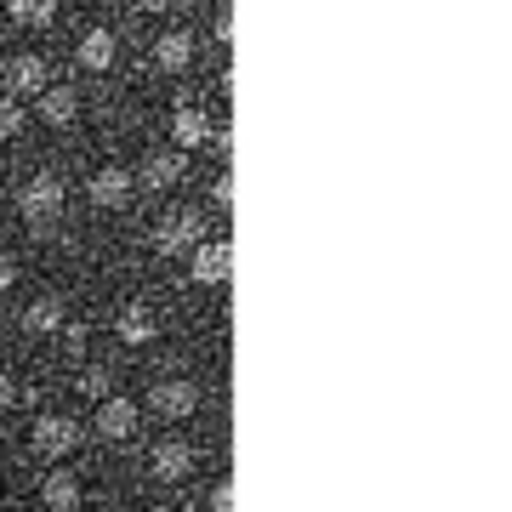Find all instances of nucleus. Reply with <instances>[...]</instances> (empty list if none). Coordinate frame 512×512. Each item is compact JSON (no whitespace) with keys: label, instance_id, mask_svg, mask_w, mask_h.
Here are the masks:
<instances>
[{"label":"nucleus","instance_id":"f257e3e1","mask_svg":"<svg viewBox=\"0 0 512 512\" xmlns=\"http://www.w3.org/2000/svg\"><path fill=\"white\" fill-rule=\"evenodd\" d=\"M63 200H69V194H63V177H57V171H35V177L23 183V194H18V211L40 228V222L63 217Z\"/></svg>","mask_w":512,"mask_h":512},{"label":"nucleus","instance_id":"f03ea898","mask_svg":"<svg viewBox=\"0 0 512 512\" xmlns=\"http://www.w3.org/2000/svg\"><path fill=\"white\" fill-rule=\"evenodd\" d=\"M97 439L103 444H126L137 427H143V410H137V399H120V393H103L97 399Z\"/></svg>","mask_w":512,"mask_h":512},{"label":"nucleus","instance_id":"7ed1b4c3","mask_svg":"<svg viewBox=\"0 0 512 512\" xmlns=\"http://www.w3.org/2000/svg\"><path fill=\"white\" fill-rule=\"evenodd\" d=\"M29 444H35V456L63 461V456L80 450V421L74 416H40L35 427H29Z\"/></svg>","mask_w":512,"mask_h":512},{"label":"nucleus","instance_id":"20e7f679","mask_svg":"<svg viewBox=\"0 0 512 512\" xmlns=\"http://www.w3.org/2000/svg\"><path fill=\"white\" fill-rule=\"evenodd\" d=\"M200 211H165L160 222H154V251L160 256H183L200 245Z\"/></svg>","mask_w":512,"mask_h":512},{"label":"nucleus","instance_id":"39448f33","mask_svg":"<svg viewBox=\"0 0 512 512\" xmlns=\"http://www.w3.org/2000/svg\"><path fill=\"white\" fill-rule=\"evenodd\" d=\"M148 410H154V416H165V421H183V416H194V410H200V387L183 382V376H165V382L148 387Z\"/></svg>","mask_w":512,"mask_h":512},{"label":"nucleus","instance_id":"423d86ee","mask_svg":"<svg viewBox=\"0 0 512 512\" xmlns=\"http://www.w3.org/2000/svg\"><path fill=\"white\" fill-rule=\"evenodd\" d=\"M148 473L160 478V484H183L194 473V444L188 439H154L148 444Z\"/></svg>","mask_w":512,"mask_h":512},{"label":"nucleus","instance_id":"0eeeda50","mask_svg":"<svg viewBox=\"0 0 512 512\" xmlns=\"http://www.w3.org/2000/svg\"><path fill=\"white\" fill-rule=\"evenodd\" d=\"M114 336H120L126 348H148V342L160 336V319H154V308H148L143 296L120 302V313H114Z\"/></svg>","mask_w":512,"mask_h":512},{"label":"nucleus","instance_id":"6e6552de","mask_svg":"<svg viewBox=\"0 0 512 512\" xmlns=\"http://www.w3.org/2000/svg\"><path fill=\"white\" fill-rule=\"evenodd\" d=\"M131 188H137V177H131L126 165H97L86 194H92V205H103V211H120V205L131 200Z\"/></svg>","mask_w":512,"mask_h":512},{"label":"nucleus","instance_id":"1a4fd4ad","mask_svg":"<svg viewBox=\"0 0 512 512\" xmlns=\"http://www.w3.org/2000/svg\"><path fill=\"white\" fill-rule=\"evenodd\" d=\"M188 256H194V285H211V291L228 285V274H234V251H228L222 239H200Z\"/></svg>","mask_w":512,"mask_h":512},{"label":"nucleus","instance_id":"9d476101","mask_svg":"<svg viewBox=\"0 0 512 512\" xmlns=\"http://www.w3.org/2000/svg\"><path fill=\"white\" fill-rule=\"evenodd\" d=\"M35 109H40V120H46V126L69 131L74 120H80V97H74L69 86H52V80H46V86L35 92Z\"/></svg>","mask_w":512,"mask_h":512},{"label":"nucleus","instance_id":"9b49d317","mask_svg":"<svg viewBox=\"0 0 512 512\" xmlns=\"http://www.w3.org/2000/svg\"><path fill=\"white\" fill-rule=\"evenodd\" d=\"M137 183L148 188V194H165V188L183 183V154L177 148H165V154H148L143 165H137Z\"/></svg>","mask_w":512,"mask_h":512},{"label":"nucleus","instance_id":"f8f14e48","mask_svg":"<svg viewBox=\"0 0 512 512\" xmlns=\"http://www.w3.org/2000/svg\"><path fill=\"white\" fill-rule=\"evenodd\" d=\"M63 325H69V302H63V296H35V302L23 308V330H29V336H57Z\"/></svg>","mask_w":512,"mask_h":512},{"label":"nucleus","instance_id":"ddd939ff","mask_svg":"<svg viewBox=\"0 0 512 512\" xmlns=\"http://www.w3.org/2000/svg\"><path fill=\"white\" fill-rule=\"evenodd\" d=\"M46 80H52V69H46V57H40V52H18V57H12V69H6L12 97H35Z\"/></svg>","mask_w":512,"mask_h":512},{"label":"nucleus","instance_id":"4468645a","mask_svg":"<svg viewBox=\"0 0 512 512\" xmlns=\"http://www.w3.org/2000/svg\"><path fill=\"white\" fill-rule=\"evenodd\" d=\"M40 501L52 512H74L80 501H86V490H80V478L69 473V467H52V473L40 478Z\"/></svg>","mask_w":512,"mask_h":512},{"label":"nucleus","instance_id":"2eb2a0df","mask_svg":"<svg viewBox=\"0 0 512 512\" xmlns=\"http://www.w3.org/2000/svg\"><path fill=\"white\" fill-rule=\"evenodd\" d=\"M154 63H160L165 74H183L188 63H194V35H183V29L160 35V40H154Z\"/></svg>","mask_w":512,"mask_h":512},{"label":"nucleus","instance_id":"dca6fc26","mask_svg":"<svg viewBox=\"0 0 512 512\" xmlns=\"http://www.w3.org/2000/svg\"><path fill=\"white\" fill-rule=\"evenodd\" d=\"M114 52H120V46H114L109 29H86V35H80V69H92V74L114 69Z\"/></svg>","mask_w":512,"mask_h":512},{"label":"nucleus","instance_id":"f3484780","mask_svg":"<svg viewBox=\"0 0 512 512\" xmlns=\"http://www.w3.org/2000/svg\"><path fill=\"white\" fill-rule=\"evenodd\" d=\"M205 137H211V120H205L200 109H188V103H183V109L171 114V143H177V148H200Z\"/></svg>","mask_w":512,"mask_h":512},{"label":"nucleus","instance_id":"a211bd4d","mask_svg":"<svg viewBox=\"0 0 512 512\" xmlns=\"http://www.w3.org/2000/svg\"><path fill=\"white\" fill-rule=\"evenodd\" d=\"M6 6H12V23H29V29L57 23V0H6Z\"/></svg>","mask_w":512,"mask_h":512},{"label":"nucleus","instance_id":"6ab92c4d","mask_svg":"<svg viewBox=\"0 0 512 512\" xmlns=\"http://www.w3.org/2000/svg\"><path fill=\"white\" fill-rule=\"evenodd\" d=\"M23 126H29L23 103H18V97H0V143H6V137H18Z\"/></svg>","mask_w":512,"mask_h":512},{"label":"nucleus","instance_id":"aec40b11","mask_svg":"<svg viewBox=\"0 0 512 512\" xmlns=\"http://www.w3.org/2000/svg\"><path fill=\"white\" fill-rule=\"evenodd\" d=\"M80 393H86V399H103V393H114V376H109L103 365L80 370Z\"/></svg>","mask_w":512,"mask_h":512},{"label":"nucleus","instance_id":"412c9836","mask_svg":"<svg viewBox=\"0 0 512 512\" xmlns=\"http://www.w3.org/2000/svg\"><path fill=\"white\" fill-rule=\"evenodd\" d=\"M234 507V484L222 478V484H211V512H228Z\"/></svg>","mask_w":512,"mask_h":512},{"label":"nucleus","instance_id":"4be33fe9","mask_svg":"<svg viewBox=\"0 0 512 512\" xmlns=\"http://www.w3.org/2000/svg\"><path fill=\"white\" fill-rule=\"evenodd\" d=\"M12 404H18V382H12V376H0V416H6Z\"/></svg>","mask_w":512,"mask_h":512},{"label":"nucleus","instance_id":"5701e85b","mask_svg":"<svg viewBox=\"0 0 512 512\" xmlns=\"http://www.w3.org/2000/svg\"><path fill=\"white\" fill-rule=\"evenodd\" d=\"M12 279H18V268H12V256L0 251V291H12Z\"/></svg>","mask_w":512,"mask_h":512},{"label":"nucleus","instance_id":"b1692460","mask_svg":"<svg viewBox=\"0 0 512 512\" xmlns=\"http://www.w3.org/2000/svg\"><path fill=\"white\" fill-rule=\"evenodd\" d=\"M211 200L228 205V200H234V183H228V177H217V183H211Z\"/></svg>","mask_w":512,"mask_h":512},{"label":"nucleus","instance_id":"393cba45","mask_svg":"<svg viewBox=\"0 0 512 512\" xmlns=\"http://www.w3.org/2000/svg\"><path fill=\"white\" fill-rule=\"evenodd\" d=\"M211 35H217L222 46H228V40H234V23H228V12H217V29H211Z\"/></svg>","mask_w":512,"mask_h":512},{"label":"nucleus","instance_id":"a878e982","mask_svg":"<svg viewBox=\"0 0 512 512\" xmlns=\"http://www.w3.org/2000/svg\"><path fill=\"white\" fill-rule=\"evenodd\" d=\"M137 6H143V12H171L177 0H137Z\"/></svg>","mask_w":512,"mask_h":512},{"label":"nucleus","instance_id":"bb28decb","mask_svg":"<svg viewBox=\"0 0 512 512\" xmlns=\"http://www.w3.org/2000/svg\"><path fill=\"white\" fill-rule=\"evenodd\" d=\"M0 46H6V29H0Z\"/></svg>","mask_w":512,"mask_h":512}]
</instances>
